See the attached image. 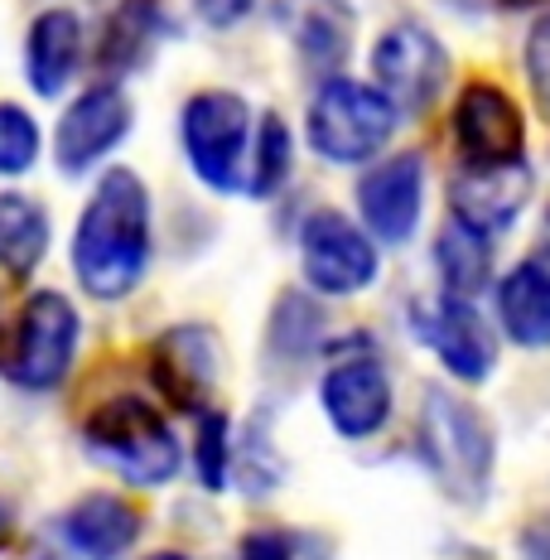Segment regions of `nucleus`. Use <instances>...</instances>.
<instances>
[{
    "label": "nucleus",
    "mask_w": 550,
    "mask_h": 560,
    "mask_svg": "<svg viewBox=\"0 0 550 560\" xmlns=\"http://www.w3.org/2000/svg\"><path fill=\"white\" fill-rule=\"evenodd\" d=\"M150 266V194L136 170H107L73 228V271L92 300H121Z\"/></svg>",
    "instance_id": "obj_1"
},
{
    "label": "nucleus",
    "mask_w": 550,
    "mask_h": 560,
    "mask_svg": "<svg viewBox=\"0 0 550 560\" xmlns=\"http://www.w3.org/2000/svg\"><path fill=\"white\" fill-rule=\"evenodd\" d=\"M416 450L444 498H454L459 508H483L488 488H493L498 440L488 416L473 401L454 396L449 387H425Z\"/></svg>",
    "instance_id": "obj_2"
},
{
    "label": "nucleus",
    "mask_w": 550,
    "mask_h": 560,
    "mask_svg": "<svg viewBox=\"0 0 550 560\" xmlns=\"http://www.w3.org/2000/svg\"><path fill=\"white\" fill-rule=\"evenodd\" d=\"M83 440L107 469L136 488H160L179 474V440L145 396H112L83 420Z\"/></svg>",
    "instance_id": "obj_3"
},
{
    "label": "nucleus",
    "mask_w": 550,
    "mask_h": 560,
    "mask_svg": "<svg viewBox=\"0 0 550 560\" xmlns=\"http://www.w3.org/2000/svg\"><path fill=\"white\" fill-rule=\"evenodd\" d=\"M396 131V107L382 88H367L358 78H324L304 112V140L329 165H362L382 155Z\"/></svg>",
    "instance_id": "obj_4"
},
{
    "label": "nucleus",
    "mask_w": 550,
    "mask_h": 560,
    "mask_svg": "<svg viewBox=\"0 0 550 560\" xmlns=\"http://www.w3.org/2000/svg\"><path fill=\"white\" fill-rule=\"evenodd\" d=\"M179 140L189 170L208 189L232 194L247 189V160H251V107L237 92H194L179 116Z\"/></svg>",
    "instance_id": "obj_5"
},
{
    "label": "nucleus",
    "mask_w": 550,
    "mask_h": 560,
    "mask_svg": "<svg viewBox=\"0 0 550 560\" xmlns=\"http://www.w3.org/2000/svg\"><path fill=\"white\" fill-rule=\"evenodd\" d=\"M300 271L314 295L329 300L362 295L382 271L377 242L367 237V228L353 223L348 213H338V208H314L300 228Z\"/></svg>",
    "instance_id": "obj_6"
},
{
    "label": "nucleus",
    "mask_w": 550,
    "mask_h": 560,
    "mask_svg": "<svg viewBox=\"0 0 550 560\" xmlns=\"http://www.w3.org/2000/svg\"><path fill=\"white\" fill-rule=\"evenodd\" d=\"M78 338H83V324H78L73 300L58 295V290H39L20 310V329L5 358V377L25 392L58 387L68 377V368H73Z\"/></svg>",
    "instance_id": "obj_7"
},
{
    "label": "nucleus",
    "mask_w": 550,
    "mask_h": 560,
    "mask_svg": "<svg viewBox=\"0 0 550 560\" xmlns=\"http://www.w3.org/2000/svg\"><path fill=\"white\" fill-rule=\"evenodd\" d=\"M449 136L464 170H498L517 165L526 155V116L512 92H502L488 78H473L449 112Z\"/></svg>",
    "instance_id": "obj_8"
},
{
    "label": "nucleus",
    "mask_w": 550,
    "mask_h": 560,
    "mask_svg": "<svg viewBox=\"0 0 550 560\" xmlns=\"http://www.w3.org/2000/svg\"><path fill=\"white\" fill-rule=\"evenodd\" d=\"M372 78L396 112H425L449 88V54H444L440 34H430L416 20H401V25L382 30L377 49H372Z\"/></svg>",
    "instance_id": "obj_9"
},
{
    "label": "nucleus",
    "mask_w": 550,
    "mask_h": 560,
    "mask_svg": "<svg viewBox=\"0 0 550 560\" xmlns=\"http://www.w3.org/2000/svg\"><path fill=\"white\" fill-rule=\"evenodd\" d=\"M416 338L464 387L488 382L498 368V338L488 329L483 314H478V300H459L440 290L430 305H416Z\"/></svg>",
    "instance_id": "obj_10"
},
{
    "label": "nucleus",
    "mask_w": 550,
    "mask_h": 560,
    "mask_svg": "<svg viewBox=\"0 0 550 560\" xmlns=\"http://www.w3.org/2000/svg\"><path fill=\"white\" fill-rule=\"evenodd\" d=\"M358 213L372 242L382 247H406L425 213V160L420 150L382 160L358 179Z\"/></svg>",
    "instance_id": "obj_11"
},
{
    "label": "nucleus",
    "mask_w": 550,
    "mask_h": 560,
    "mask_svg": "<svg viewBox=\"0 0 550 560\" xmlns=\"http://www.w3.org/2000/svg\"><path fill=\"white\" fill-rule=\"evenodd\" d=\"M131 97H126L116 83H97L87 92H78L68 102V112L58 116L54 131V160L63 174H87L92 165L112 155L126 136H131Z\"/></svg>",
    "instance_id": "obj_12"
},
{
    "label": "nucleus",
    "mask_w": 550,
    "mask_h": 560,
    "mask_svg": "<svg viewBox=\"0 0 550 560\" xmlns=\"http://www.w3.org/2000/svg\"><path fill=\"white\" fill-rule=\"evenodd\" d=\"M319 406L329 416V425L338 430L343 440H372L386 430L391 420V372H386L372 353L362 358H343L324 372L319 382Z\"/></svg>",
    "instance_id": "obj_13"
},
{
    "label": "nucleus",
    "mask_w": 550,
    "mask_h": 560,
    "mask_svg": "<svg viewBox=\"0 0 550 560\" xmlns=\"http://www.w3.org/2000/svg\"><path fill=\"white\" fill-rule=\"evenodd\" d=\"M150 377H155L160 396L179 411H208L218 387V338L203 324H174L155 338L150 348Z\"/></svg>",
    "instance_id": "obj_14"
},
{
    "label": "nucleus",
    "mask_w": 550,
    "mask_h": 560,
    "mask_svg": "<svg viewBox=\"0 0 550 560\" xmlns=\"http://www.w3.org/2000/svg\"><path fill=\"white\" fill-rule=\"evenodd\" d=\"M271 15L285 30V39L295 44L300 63L309 73L333 78L353 54V34H358L353 0H276Z\"/></svg>",
    "instance_id": "obj_15"
},
{
    "label": "nucleus",
    "mask_w": 550,
    "mask_h": 560,
    "mask_svg": "<svg viewBox=\"0 0 550 560\" xmlns=\"http://www.w3.org/2000/svg\"><path fill=\"white\" fill-rule=\"evenodd\" d=\"M526 198H531V170L522 165H498V170H459L449 184L454 218L478 228L483 237H498L522 218Z\"/></svg>",
    "instance_id": "obj_16"
},
{
    "label": "nucleus",
    "mask_w": 550,
    "mask_h": 560,
    "mask_svg": "<svg viewBox=\"0 0 550 560\" xmlns=\"http://www.w3.org/2000/svg\"><path fill=\"white\" fill-rule=\"evenodd\" d=\"M498 324L517 348H550V242L526 252L493 290Z\"/></svg>",
    "instance_id": "obj_17"
},
{
    "label": "nucleus",
    "mask_w": 550,
    "mask_h": 560,
    "mask_svg": "<svg viewBox=\"0 0 550 560\" xmlns=\"http://www.w3.org/2000/svg\"><path fill=\"white\" fill-rule=\"evenodd\" d=\"M140 508L121 493H87L58 517V541L83 560H116L140 536Z\"/></svg>",
    "instance_id": "obj_18"
},
{
    "label": "nucleus",
    "mask_w": 550,
    "mask_h": 560,
    "mask_svg": "<svg viewBox=\"0 0 550 560\" xmlns=\"http://www.w3.org/2000/svg\"><path fill=\"white\" fill-rule=\"evenodd\" d=\"M78 63H83V20L73 10L54 5L30 20L25 34V78L39 97H58L73 83Z\"/></svg>",
    "instance_id": "obj_19"
},
{
    "label": "nucleus",
    "mask_w": 550,
    "mask_h": 560,
    "mask_svg": "<svg viewBox=\"0 0 550 560\" xmlns=\"http://www.w3.org/2000/svg\"><path fill=\"white\" fill-rule=\"evenodd\" d=\"M165 34H169L165 0H116L97 39V68L112 78L136 73V68H145L155 58Z\"/></svg>",
    "instance_id": "obj_20"
},
{
    "label": "nucleus",
    "mask_w": 550,
    "mask_h": 560,
    "mask_svg": "<svg viewBox=\"0 0 550 560\" xmlns=\"http://www.w3.org/2000/svg\"><path fill=\"white\" fill-rule=\"evenodd\" d=\"M435 271H440L444 295L478 300L493 285V237H483L478 228H468L449 213V223L435 237Z\"/></svg>",
    "instance_id": "obj_21"
},
{
    "label": "nucleus",
    "mask_w": 550,
    "mask_h": 560,
    "mask_svg": "<svg viewBox=\"0 0 550 560\" xmlns=\"http://www.w3.org/2000/svg\"><path fill=\"white\" fill-rule=\"evenodd\" d=\"M49 256V213L25 194H0V271L30 280Z\"/></svg>",
    "instance_id": "obj_22"
},
{
    "label": "nucleus",
    "mask_w": 550,
    "mask_h": 560,
    "mask_svg": "<svg viewBox=\"0 0 550 560\" xmlns=\"http://www.w3.org/2000/svg\"><path fill=\"white\" fill-rule=\"evenodd\" d=\"M290 165H295V140H290L285 116L266 112L261 126L251 131V160H247V194L251 198H271L285 189Z\"/></svg>",
    "instance_id": "obj_23"
},
{
    "label": "nucleus",
    "mask_w": 550,
    "mask_h": 560,
    "mask_svg": "<svg viewBox=\"0 0 550 560\" xmlns=\"http://www.w3.org/2000/svg\"><path fill=\"white\" fill-rule=\"evenodd\" d=\"M232 420L227 411H218V406H208V411H198V440H194V469H198V483L222 493V488L232 483Z\"/></svg>",
    "instance_id": "obj_24"
},
{
    "label": "nucleus",
    "mask_w": 550,
    "mask_h": 560,
    "mask_svg": "<svg viewBox=\"0 0 550 560\" xmlns=\"http://www.w3.org/2000/svg\"><path fill=\"white\" fill-rule=\"evenodd\" d=\"M280 454L271 450V440H266L261 425H247L237 440H232V483L242 488L247 498H261L280 488Z\"/></svg>",
    "instance_id": "obj_25"
},
{
    "label": "nucleus",
    "mask_w": 550,
    "mask_h": 560,
    "mask_svg": "<svg viewBox=\"0 0 550 560\" xmlns=\"http://www.w3.org/2000/svg\"><path fill=\"white\" fill-rule=\"evenodd\" d=\"M271 338H276V348L285 358H304L314 343H319V334H324V310L319 305H309L304 295H285L276 305L271 314Z\"/></svg>",
    "instance_id": "obj_26"
},
{
    "label": "nucleus",
    "mask_w": 550,
    "mask_h": 560,
    "mask_svg": "<svg viewBox=\"0 0 550 560\" xmlns=\"http://www.w3.org/2000/svg\"><path fill=\"white\" fill-rule=\"evenodd\" d=\"M34 160H39V126L25 107L15 102H0V174L15 179V174H30Z\"/></svg>",
    "instance_id": "obj_27"
},
{
    "label": "nucleus",
    "mask_w": 550,
    "mask_h": 560,
    "mask_svg": "<svg viewBox=\"0 0 550 560\" xmlns=\"http://www.w3.org/2000/svg\"><path fill=\"white\" fill-rule=\"evenodd\" d=\"M237 560H314V541L290 527H256L242 536Z\"/></svg>",
    "instance_id": "obj_28"
},
{
    "label": "nucleus",
    "mask_w": 550,
    "mask_h": 560,
    "mask_svg": "<svg viewBox=\"0 0 550 560\" xmlns=\"http://www.w3.org/2000/svg\"><path fill=\"white\" fill-rule=\"evenodd\" d=\"M526 83H531L536 107L550 121V15H541L526 34Z\"/></svg>",
    "instance_id": "obj_29"
},
{
    "label": "nucleus",
    "mask_w": 550,
    "mask_h": 560,
    "mask_svg": "<svg viewBox=\"0 0 550 560\" xmlns=\"http://www.w3.org/2000/svg\"><path fill=\"white\" fill-rule=\"evenodd\" d=\"M194 5H198V20H208L213 30H227L247 15L256 0H194Z\"/></svg>",
    "instance_id": "obj_30"
},
{
    "label": "nucleus",
    "mask_w": 550,
    "mask_h": 560,
    "mask_svg": "<svg viewBox=\"0 0 550 560\" xmlns=\"http://www.w3.org/2000/svg\"><path fill=\"white\" fill-rule=\"evenodd\" d=\"M522 551H526V560H550V517L531 522V527L522 532Z\"/></svg>",
    "instance_id": "obj_31"
},
{
    "label": "nucleus",
    "mask_w": 550,
    "mask_h": 560,
    "mask_svg": "<svg viewBox=\"0 0 550 560\" xmlns=\"http://www.w3.org/2000/svg\"><path fill=\"white\" fill-rule=\"evenodd\" d=\"M10 532H15V512H10V503H0V551H5Z\"/></svg>",
    "instance_id": "obj_32"
},
{
    "label": "nucleus",
    "mask_w": 550,
    "mask_h": 560,
    "mask_svg": "<svg viewBox=\"0 0 550 560\" xmlns=\"http://www.w3.org/2000/svg\"><path fill=\"white\" fill-rule=\"evenodd\" d=\"M498 5H507V10H536V5H546V0H498Z\"/></svg>",
    "instance_id": "obj_33"
},
{
    "label": "nucleus",
    "mask_w": 550,
    "mask_h": 560,
    "mask_svg": "<svg viewBox=\"0 0 550 560\" xmlns=\"http://www.w3.org/2000/svg\"><path fill=\"white\" fill-rule=\"evenodd\" d=\"M145 560H189L184 551H155V556H145Z\"/></svg>",
    "instance_id": "obj_34"
},
{
    "label": "nucleus",
    "mask_w": 550,
    "mask_h": 560,
    "mask_svg": "<svg viewBox=\"0 0 550 560\" xmlns=\"http://www.w3.org/2000/svg\"><path fill=\"white\" fill-rule=\"evenodd\" d=\"M0 338H5V319H0Z\"/></svg>",
    "instance_id": "obj_35"
}]
</instances>
